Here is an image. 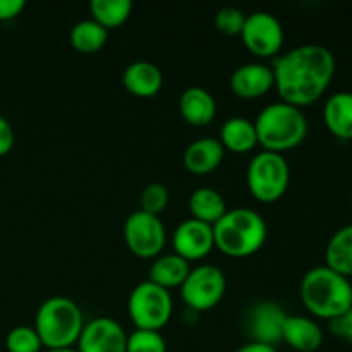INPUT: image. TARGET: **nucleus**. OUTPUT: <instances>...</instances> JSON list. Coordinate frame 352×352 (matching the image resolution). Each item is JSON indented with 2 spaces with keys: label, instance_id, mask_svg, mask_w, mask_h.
<instances>
[{
  "label": "nucleus",
  "instance_id": "obj_27",
  "mask_svg": "<svg viewBox=\"0 0 352 352\" xmlns=\"http://www.w3.org/2000/svg\"><path fill=\"white\" fill-rule=\"evenodd\" d=\"M126 352H167V344L160 332L134 330L127 336Z\"/></svg>",
  "mask_w": 352,
  "mask_h": 352
},
{
  "label": "nucleus",
  "instance_id": "obj_29",
  "mask_svg": "<svg viewBox=\"0 0 352 352\" xmlns=\"http://www.w3.org/2000/svg\"><path fill=\"white\" fill-rule=\"evenodd\" d=\"M246 21V14L237 7H223L215 16V28L227 36H237L241 34Z\"/></svg>",
  "mask_w": 352,
  "mask_h": 352
},
{
  "label": "nucleus",
  "instance_id": "obj_1",
  "mask_svg": "<svg viewBox=\"0 0 352 352\" xmlns=\"http://www.w3.org/2000/svg\"><path fill=\"white\" fill-rule=\"evenodd\" d=\"M272 69L280 102L302 109L327 93L336 76V57L322 45H301L280 55Z\"/></svg>",
  "mask_w": 352,
  "mask_h": 352
},
{
  "label": "nucleus",
  "instance_id": "obj_13",
  "mask_svg": "<svg viewBox=\"0 0 352 352\" xmlns=\"http://www.w3.org/2000/svg\"><path fill=\"white\" fill-rule=\"evenodd\" d=\"M285 313L277 302L261 301L251 308L248 315V329H250L251 342L274 346L282 342V325H284Z\"/></svg>",
  "mask_w": 352,
  "mask_h": 352
},
{
  "label": "nucleus",
  "instance_id": "obj_33",
  "mask_svg": "<svg viewBox=\"0 0 352 352\" xmlns=\"http://www.w3.org/2000/svg\"><path fill=\"white\" fill-rule=\"evenodd\" d=\"M236 352H278L274 346H267V344L260 342H250L241 346Z\"/></svg>",
  "mask_w": 352,
  "mask_h": 352
},
{
  "label": "nucleus",
  "instance_id": "obj_19",
  "mask_svg": "<svg viewBox=\"0 0 352 352\" xmlns=\"http://www.w3.org/2000/svg\"><path fill=\"white\" fill-rule=\"evenodd\" d=\"M323 122L340 141H352V93L339 91L329 96L323 107Z\"/></svg>",
  "mask_w": 352,
  "mask_h": 352
},
{
  "label": "nucleus",
  "instance_id": "obj_3",
  "mask_svg": "<svg viewBox=\"0 0 352 352\" xmlns=\"http://www.w3.org/2000/svg\"><path fill=\"white\" fill-rule=\"evenodd\" d=\"M258 144L265 151L284 155L294 150L308 136V119L301 109L284 102L267 105L254 120Z\"/></svg>",
  "mask_w": 352,
  "mask_h": 352
},
{
  "label": "nucleus",
  "instance_id": "obj_18",
  "mask_svg": "<svg viewBox=\"0 0 352 352\" xmlns=\"http://www.w3.org/2000/svg\"><path fill=\"white\" fill-rule=\"evenodd\" d=\"M182 119L195 127H206L217 116V102L210 91L199 86L184 89L179 100Z\"/></svg>",
  "mask_w": 352,
  "mask_h": 352
},
{
  "label": "nucleus",
  "instance_id": "obj_20",
  "mask_svg": "<svg viewBox=\"0 0 352 352\" xmlns=\"http://www.w3.org/2000/svg\"><path fill=\"white\" fill-rule=\"evenodd\" d=\"M220 143L223 150H229L230 153L243 155L250 153L258 146L256 129L254 122L244 119V117H232L222 124L220 129Z\"/></svg>",
  "mask_w": 352,
  "mask_h": 352
},
{
  "label": "nucleus",
  "instance_id": "obj_6",
  "mask_svg": "<svg viewBox=\"0 0 352 352\" xmlns=\"http://www.w3.org/2000/svg\"><path fill=\"white\" fill-rule=\"evenodd\" d=\"M248 189L260 203H275L287 192L291 168L284 155L260 151L248 165Z\"/></svg>",
  "mask_w": 352,
  "mask_h": 352
},
{
  "label": "nucleus",
  "instance_id": "obj_15",
  "mask_svg": "<svg viewBox=\"0 0 352 352\" xmlns=\"http://www.w3.org/2000/svg\"><path fill=\"white\" fill-rule=\"evenodd\" d=\"M282 340L298 352H316L323 344V330L309 316L287 315L282 325Z\"/></svg>",
  "mask_w": 352,
  "mask_h": 352
},
{
  "label": "nucleus",
  "instance_id": "obj_7",
  "mask_svg": "<svg viewBox=\"0 0 352 352\" xmlns=\"http://www.w3.org/2000/svg\"><path fill=\"white\" fill-rule=\"evenodd\" d=\"M174 311L170 291L144 280L133 289L127 301V313L136 330L160 332Z\"/></svg>",
  "mask_w": 352,
  "mask_h": 352
},
{
  "label": "nucleus",
  "instance_id": "obj_24",
  "mask_svg": "<svg viewBox=\"0 0 352 352\" xmlns=\"http://www.w3.org/2000/svg\"><path fill=\"white\" fill-rule=\"evenodd\" d=\"M91 19L100 26L109 30L120 28L133 12L131 0H93L89 3Z\"/></svg>",
  "mask_w": 352,
  "mask_h": 352
},
{
  "label": "nucleus",
  "instance_id": "obj_12",
  "mask_svg": "<svg viewBox=\"0 0 352 352\" xmlns=\"http://www.w3.org/2000/svg\"><path fill=\"white\" fill-rule=\"evenodd\" d=\"M172 246H174V253L189 263L203 260L215 248L213 227L195 219L184 220L179 223L172 236Z\"/></svg>",
  "mask_w": 352,
  "mask_h": 352
},
{
  "label": "nucleus",
  "instance_id": "obj_5",
  "mask_svg": "<svg viewBox=\"0 0 352 352\" xmlns=\"http://www.w3.org/2000/svg\"><path fill=\"white\" fill-rule=\"evenodd\" d=\"M85 327L82 313L72 299L55 296L41 302L34 318V327L41 346L52 349L76 347Z\"/></svg>",
  "mask_w": 352,
  "mask_h": 352
},
{
  "label": "nucleus",
  "instance_id": "obj_32",
  "mask_svg": "<svg viewBox=\"0 0 352 352\" xmlns=\"http://www.w3.org/2000/svg\"><path fill=\"white\" fill-rule=\"evenodd\" d=\"M26 7L24 0H0V21H12Z\"/></svg>",
  "mask_w": 352,
  "mask_h": 352
},
{
  "label": "nucleus",
  "instance_id": "obj_31",
  "mask_svg": "<svg viewBox=\"0 0 352 352\" xmlns=\"http://www.w3.org/2000/svg\"><path fill=\"white\" fill-rule=\"evenodd\" d=\"M14 141H16V138H14L12 126L6 117L0 116V158L10 153V150L14 148Z\"/></svg>",
  "mask_w": 352,
  "mask_h": 352
},
{
  "label": "nucleus",
  "instance_id": "obj_11",
  "mask_svg": "<svg viewBox=\"0 0 352 352\" xmlns=\"http://www.w3.org/2000/svg\"><path fill=\"white\" fill-rule=\"evenodd\" d=\"M76 346L79 352H126L127 333L113 318L98 316L85 323Z\"/></svg>",
  "mask_w": 352,
  "mask_h": 352
},
{
  "label": "nucleus",
  "instance_id": "obj_2",
  "mask_svg": "<svg viewBox=\"0 0 352 352\" xmlns=\"http://www.w3.org/2000/svg\"><path fill=\"white\" fill-rule=\"evenodd\" d=\"M299 294L309 315L327 322L339 318L352 306L351 280L325 265L306 272Z\"/></svg>",
  "mask_w": 352,
  "mask_h": 352
},
{
  "label": "nucleus",
  "instance_id": "obj_25",
  "mask_svg": "<svg viewBox=\"0 0 352 352\" xmlns=\"http://www.w3.org/2000/svg\"><path fill=\"white\" fill-rule=\"evenodd\" d=\"M109 40V31L93 19L79 21L71 30V45L79 54H95Z\"/></svg>",
  "mask_w": 352,
  "mask_h": 352
},
{
  "label": "nucleus",
  "instance_id": "obj_9",
  "mask_svg": "<svg viewBox=\"0 0 352 352\" xmlns=\"http://www.w3.org/2000/svg\"><path fill=\"white\" fill-rule=\"evenodd\" d=\"M124 241L134 256L150 260L160 256L165 248L167 234L160 217L150 215L146 212L131 213L124 223Z\"/></svg>",
  "mask_w": 352,
  "mask_h": 352
},
{
  "label": "nucleus",
  "instance_id": "obj_14",
  "mask_svg": "<svg viewBox=\"0 0 352 352\" xmlns=\"http://www.w3.org/2000/svg\"><path fill=\"white\" fill-rule=\"evenodd\" d=\"M230 91L241 100H256L275 88L274 69L270 65L251 62L237 67L230 76Z\"/></svg>",
  "mask_w": 352,
  "mask_h": 352
},
{
  "label": "nucleus",
  "instance_id": "obj_8",
  "mask_svg": "<svg viewBox=\"0 0 352 352\" xmlns=\"http://www.w3.org/2000/svg\"><path fill=\"white\" fill-rule=\"evenodd\" d=\"M226 275L213 265L191 268L181 285V298L192 311H210L222 301L226 294Z\"/></svg>",
  "mask_w": 352,
  "mask_h": 352
},
{
  "label": "nucleus",
  "instance_id": "obj_21",
  "mask_svg": "<svg viewBox=\"0 0 352 352\" xmlns=\"http://www.w3.org/2000/svg\"><path fill=\"white\" fill-rule=\"evenodd\" d=\"M189 272H191V265L184 258H181L175 253L164 254V256L155 258L153 265L150 268V278L148 280L170 291V289L181 287L184 284Z\"/></svg>",
  "mask_w": 352,
  "mask_h": 352
},
{
  "label": "nucleus",
  "instance_id": "obj_17",
  "mask_svg": "<svg viewBox=\"0 0 352 352\" xmlns=\"http://www.w3.org/2000/svg\"><path fill=\"white\" fill-rule=\"evenodd\" d=\"M124 88L138 98H153L164 86V74L158 65L146 60L133 62L122 76Z\"/></svg>",
  "mask_w": 352,
  "mask_h": 352
},
{
  "label": "nucleus",
  "instance_id": "obj_34",
  "mask_svg": "<svg viewBox=\"0 0 352 352\" xmlns=\"http://www.w3.org/2000/svg\"><path fill=\"white\" fill-rule=\"evenodd\" d=\"M47 352H79L76 347H67V349H52V351H47Z\"/></svg>",
  "mask_w": 352,
  "mask_h": 352
},
{
  "label": "nucleus",
  "instance_id": "obj_26",
  "mask_svg": "<svg viewBox=\"0 0 352 352\" xmlns=\"http://www.w3.org/2000/svg\"><path fill=\"white\" fill-rule=\"evenodd\" d=\"M6 347L9 352H40L41 340L33 327H16L6 337Z\"/></svg>",
  "mask_w": 352,
  "mask_h": 352
},
{
  "label": "nucleus",
  "instance_id": "obj_10",
  "mask_svg": "<svg viewBox=\"0 0 352 352\" xmlns=\"http://www.w3.org/2000/svg\"><path fill=\"white\" fill-rule=\"evenodd\" d=\"M239 36L244 47L260 58L275 57L284 47V28L280 21L265 10L246 16Z\"/></svg>",
  "mask_w": 352,
  "mask_h": 352
},
{
  "label": "nucleus",
  "instance_id": "obj_28",
  "mask_svg": "<svg viewBox=\"0 0 352 352\" xmlns=\"http://www.w3.org/2000/svg\"><path fill=\"white\" fill-rule=\"evenodd\" d=\"M168 206V189L164 184H148L141 192V212L158 217Z\"/></svg>",
  "mask_w": 352,
  "mask_h": 352
},
{
  "label": "nucleus",
  "instance_id": "obj_23",
  "mask_svg": "<svg viewBox=\"0 0 352 352\" xmlns=\"http://www.w3.org/2000/svg\"><path fill=\"white\" fill-rule=\"evenodd\" d=\"M325 267L342 277H352V223L337 230L325 248Z\"/></svg>",
  "mask_w": 352,
  "mask_h": 352
},
{
  "label": "nucleus",
  "instance_id": "obj_30",
  "mask_svg": "<svg viewBox=\"0 0 352 352\" xmlns=\"http://www.w3.org/2000/svg\"><path fill=\"white\" fill-rule=\"evenodd\" d=\"M330 330H332L333 336L352 344V306L344 315L330 322Z\"/></svg>",
  "mask_w": 352,
  "mask_h": 352
},
{
  "label": "nucleus",
  "instance_id": "obj_4",
  "mask_svg": "<svg viewBox=\"0 0 352 352\" xmlns=\"http://www.w3.org/2000/svg\"><path fill=\"white\" fill-rule=\"evenodd\" d=\"M215 248L230 258H248L258 253L267 241V222L251 208L227 210L213 226Z\"/></svg>",
  "mask_w": 352,
  "mask_h": 352
},
{
  "label": "nucleus",
  "instance_id": "obj_35",
  "mask_svg": "<svg viewBox=\"0 0 352 352\" xmlns=\"http://www.w3.org/2000/svg\"><path fill=\"white\" fill-rule=\"evenodd\" d=\"M351 292H352V282H351Z\"/></svg>",
  "mask_w": 352,
  "mask_h": 352
},
{
  "label": "nucleus",
  "instance_id": "obj_16",
  "mask_svg": "<svg viewBox=\"0 0 352 352\" xmlns=\"http://www.w3.org/2000/svg\"><path fill=\"white\" fill-rule=\"evenodd\" d=\"M223 150L222 143L215 138H199V140L192 141L182 155V164H184L186 170L196 175H206L212 174L213 170L220 167L223 160Z\"/></svg>",
  "mask_w": 352,
  "mask_h": 352
},
{
  "label": "nucleus",
  "instance_id": "obj_22",
  "mask_svg": "<svg viewBox=\"0 0 352 352\" xmlns=\"http://www.w3.org/2000/svg\"><path fill=\"white\" fill-rule=\"evenodd\" d=\"M189 212L195 220L213 227L227 213L226 199L217 189L198 188L189 196Z\"/></svg>",
  "mask_w": 352,
  "mask_h": 352
}]
</instances>
